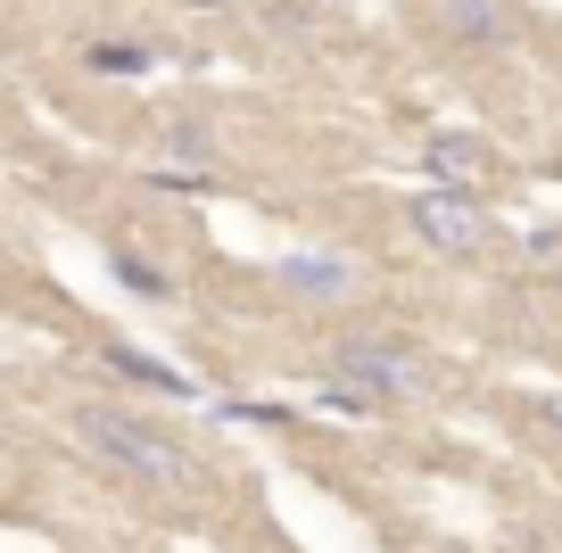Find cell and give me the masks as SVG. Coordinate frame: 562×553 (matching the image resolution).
Listing matches in <instances>:
<instances>
[{"instance_id":"obj_1","label":"cell","mask_w":562,"mask_h":553,"mask_svg":"<svg viewBox=\"0 0 562 553\" xmlns=\"http://www.w3.org/2000/svg\"><path fill=\"white\" fill-rule=\"evenodd\" d=\"M75 438H83L91 463H108L116 479H133V487H182V479H191V454H182L166 430L133 421L124 405H83V414H75Z\"/></svg>"},{"instance_id":"obj_2","label":"cell","mask_w":562,"mask_h":553,"mask_svg":"<svg viewBox=\"0 0 562 553\" xmlns=\"http://www.w3.org/2000/svg\"><path fill=\"white\" fill-rule=\"evenodd\" d=\"M331 363L348 381H364V397H405V388H422V372L405 363L397 339H348V347H331Z\"/></svg>"},{"instance_id":"obj_3","label":"cell","mask_w":562,"mask_h":553,"mask_svg":"<svg viewBox=\"0 0 562 553\" xmlns=\"http://www.w3.org/2000/svg\"><path fill=\"white\" fill-rule=\"evenodd\" d=\"M414 232L430 248H472L480 240V215H472V199H422L414 207Z\"/></svg>"},{"instance_id":"obj_4","label":"cell","mask_w":562,"mask_h":553,"mask_svg":"<svg viewBox=\"0 0 562 553\" xmlns=\"http://www.w3.org/2000/svg\"><path fill=\"white\" fill-rule=\"evenodd\" d=\"M100 363H108V372H124V381H140V388H158V397H191V381H182V372H166V363H149V356H140V347H100Z\"/></svg>"},{"instance_id":"obj_5","label":"cell","mask_w":562,"mask_h":553,"mask_svg":"<svg viewBox=\"0 0 562 553\" xmlns=\"http://www.w3.org/2000/svg\"><path fill=\"white\" fill-rule=\"evenodd\" d=\"M281 281H290L299 297H348L356 290V273H348V264H331V257H290V264H281Z\"/></svg>"},{"instance_id":"obj_6","label":"cell","mask_w":562,"mask_h":553,"mask_svg":"<svg viewBox=\"0 0 562 553\" xmlns=\"http://www.w3.org/2000/svg\"><path fill=\"white\" fill-rule=\"evenodd\" d=\"M447 9H456V34H472V42L505 34V9H496V0H447Z\"/></svg>"},{"instance_id":"obj_7","label":"cell","mask_w":562,"mask_h":553,"mask_svg":"<svg viewBox=\"0 0 562 553\" xmlns=\"http://www.w3.org/2000/svg\"><path fill=\"white\" fill-rule=\"evenodd\" d=\"M480 157H488V149H480V140H463V133H439V140H430V166H439V173H480Z\"/></svg>"},{"instance_id":"obj_8","label":"cell","mask_w":562,"mask_h":553,"mask_svg":"<svg viewBox=\"0 0 562 553\" xmlns=\"http://www.w3.org/2000/svg\"><path fill=\"white\" fill-rule=\"evenodd\" d=\"M108 264H116V273L133 281L140 297H166V273H149V264H140V257H124V248H116V257H108Z\"/></svg>"},{"instance_id":"obj_9","label":"cell","mask_w":562,"mask_h":553,"mask_svg":"<svg viewBox=\"0 0 562 553\" xmlns=\"http://www.w3.org/2000/svg\"><path fill=\"white\" fill-rule=\"evenodd\" d=\"M91 67H100V75H140V67H149V50H108V42H100Z\"/></svg>"}]
</instances>
